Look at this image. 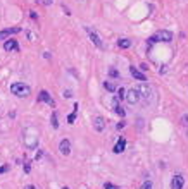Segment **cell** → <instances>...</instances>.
<instances>
[{
  "label": "cell",
  "instance_id": "obj_29",
  "mask_svg": "<svg viewBox=\"0 0 188 189\" xmlns=\"http://www.w3.org/2000/svg\"><path fill=\"white\" fill-rule=\"evenodd\" d=\"M62 9H64V12H66L67 16H71V12H69V9H67V7H64V5H62Z\"/></svg>",
  "mask_w": 188,
  "mask_h": 189
},
{
  "label": "cell",
  "instance_id": "obj_26",
  "mask_svg": "<svg viewBox=\"0 0 188 189\" xmlns=\"http://www.w3.org/2000/svg\"><path fill=\"white\" fill-rule=\"evenodd\" d=\"M7 170H9V163H7V165H2V167H0V174H5Z\"/></svg>",
  "mask_w": 188,
  "mask_h": 189
},
{
  "label": "cell",
  "instance_id": "obj_14",
  "mask_svg": "<svg viewBox=\"0 0 188 189\" xmlns=\"http://www.w3.org/2000/svg\"><path fill=\"white\" fill-rule=\"evenodd\" d=\"M124 148H126V139H124V137H119V141L116 143V146H114L112 151H114V153H123V151H124Z\"/></svg>",
  "mask_w": 188,
  "mask_h": 189
},
{
  "label": "cell",
  "instance_id": "obj_23",
  "mask_svg": "<svg viewBox=\"0 0 188 189\" xmlns=\"http://www.w3.org/2000/svg\"><path fill=\"white\" fill-rule=\"evenodd\" d=\"M104 187L105 189H119L118 186H114V184H111V182H105V184H104Z\"/></svg>",
  "mask_w": 188,
  "mask_h": 189
},
{
  "label": "cell",
  "instance_id": "obj_21",
  "mask_svg": "<svg viewBox=\"0 0 188 189\" xmlns=\"http://www.w3.org/2000/svg\"><path fill=\"white\" fill-rule=\"evenodd\" d=\"M109 76H111V78H119V72L114 67H111V69H109Z\"/></svg>",
  "mask_w": 188,
  "mask_h": 189
},
{
  "label": "cell",
  "instance_id": "obj_10",
  "mask_svg": "<svg viewBox=\"0 0 188 189\" xmlns=\"http://www.w3.org/2000/svg\"><path fill=\"white\" fill-rule=\"evenodd\" d=\"M137 89H138V93H142L140 97L147 98V100H148V98L152 97V88H150V86H148V84H140V86H138Z\"/></svg>",
  "mask_w": 188,
  "mask_h": 189
},
{
  "label": "cell",
  "instance_id": "obj_6",
  "mask_svg": "<svg viewBox=\"0 0 188 189\" xmlns=\"http://www.w3.org/2000/svg\"><path fill=\"white\" fill-rule=\"evenodd\" d=\"M38 100L43 101V103H47V105H50L52 108L55 107V101H54V98H52L47 91H40V95H38Z\"/></svg>",
  "mask_w": 188,
  "mask_h": 189
},
{
  "label": "cell",
  "instance_id": "obj_31",
  "mask_svg": "<svg viewBox=\"0 0 188 189\" xmlns=\"http://www.w3.org/2000/svg\"><path fill=\"white\" fill-rule=\"evenodd\" d=\"M52 2H54V0H47V4H52Z\"/></svg>",
  "mask_w": 188,
  "mask_h": 189
},
{
  "label": "cell",
  "instance_id": "obj_1",
  "mask_svg": "<svg viewBox=\"0 0 188 189\" xmlns=\"http://www.w3.org/2000/svg\"><path fill=\"white\" fill-rule=\"evenodd\" d=\"M11 93L12 95H16V97H28L31 93L30 86L28 84H22V83H14V84H11Z\"/></svg>",
  "mask_w": 188,
  "mask_h": 189
},
{
  "label": "cell",
  "instance_id": "obj_27",
  "mask_svg": "<svg viewBox=\"0 0 188 189\" xmlns=\"http://www.w3.org/2000/svg\"><path fill=\"white\" fill-rule=\"evenodd\" d=\"M124 127V122H119V124H116V129H123Z\"/></svg>",
  "mask_w": 188,
  "mask_h": 189
},
{
  "label": "cell",
  "instance_id": "obj_3",
  "mask_svg": "<svg viewBox=\"0 0 188 189\" xmlns=\"http://www.w3.org/2000/svg\"><path fill=\"white\" fill-rule=\"evenodd\" d=\"M85 31L88 33V36H90V40H92V43L95 45L97 48H100V50H102V48H104V43H102V40L99 38V34H97L95 31L92 29V28H88V26L85 28Z\"/></svg>",
  "mask_w": 188,
  "mask_h": 189
},
{
  "label": "cell",
  "instance_id": "obj_20",
  "mask_svg": "<svg viewBox=\"0 0 188 189\" xmlns=\"http://www.w3.org/2000/svg\"><path fill=\"white\" fill-rule=\"evenodd\" d=\"M124 93H126V91H124V88H119V89H118V95H116V100H118V101H119V100H123V98L126 97Z\"/></svg>",
  "mask_w": 188,
  "mask_h": 189
},
{
  "label": "cell",
  "instance_id": "obj_8",
  "mask_svg": "<svg viewBox=\"0 0 188 189\" xmlns=\"http://www.w3.org/2000/svg\"><path fill=\"white\" fill-rule=\"evenodd\" d=\"M21 31V28H7V29H2L0 31V41H4L5 38H9L11 34H16Z\"/></svg>",
  "mask_w": 188,
  "mask_h": 189
},
{
  "label": "cell",
  "instance_id": "obj_12",
  "mask_svg": "<svg viewBox=\"0 0 188 189\" xmlns=\"http://www.w3.org/2000/svg\"><path fill=\"white\" fill-rule=\"evenodd\" d=\"M129 72H131V76L135 79H138V81H147V76H145L143 72H140L137 67H129Z\"/></svg>",
  "mask_w": 188,
  "mask_h": 189
},
{
  "label": "cell",
  "instance_id": "obj_7",
  "mask_svg": "<svg viewBox=\"0 0 188 189\" xmlns=\"http://www.w3.org/2000/svg\"><path fill=\"white\" fill-rule=\"evenodd\" d=\"M185 186V177L183 175H174L171 181V189H183Z\"/></svg>",
  "mask_w": 188,
  "mask_h": 189
},
{
  "label": "cell",
  "instance_id": "obj_30",
  "mask_svg": "<svg viewBox=\"0 0 188 189\" xmlns=\"http://www.w3.org/2000/svg\"><path fill=\"white\" fill-rule=\"evenodd\" d=\"M26 189H38L36 186H26Z\"/></svg>",
  "mask_w": 188,
  "mask_h": 189
},
{
  "label": "cell",
  "instance_id": "obj_16",
  "mask_svg": "<svg viewBox=\"0 0 188 189\" xmlns=\"http://www.w3.org/2000/svg\"><path fill=\"white\" fill-rule=\"evenodd\" d=\"M76 112H78V103H74V107H73V114L67 115V122H69V124H74V120H76Z\"/></svg>",
  "mask_w": 188,
  "mask_h": 189
},
{
  "label": "cell",
  "instance_id": "obj_18",
  "mask_svg": "<svg viewBox=\"0 0 188 189\" xmlns=\"http://www.w3.org/2000/svg\"><path fill=\"white\" fill-rule=\"evenodd\" d=\"M50 122H52V127H54V129H57V127H59V120H57V112H55V110L52 112Z\"/></svg>",
  "mask_w": 188,
  "mask_h": 189
},
{
  "label": "cell",
  "instance_id": "obj_25",
  "mask_svg": "<svg viewBox=\"0 0 188 189\" xmlns=\"http://www.w3.org/2000/svg\"><path fill=\"white\" fill-rule=\"evenodd\" d=\"M30 170H31V163H30V162H26V163H24V172L28 174Z\"/></svg>",
  "mask_w": 188,
  "mask_h": 189
},
{
  "label": "cell",
  "instance_id": "obj_5",
  "mask_svg": "<svg viewBox=\"0 0 188 189\" xmlns=\"http://www.w3.org/2000/svg\"><path fill=\"white\" fill-rule=\"evenodd\" d=\"M126 100H128L129 105L137 103V101L140 100V93H138V89H129V91L126 93Z\"/></svg>",
  "mask_w": 188,
  "mask_h": 189
},
{
  "label": "cell",
  "instance_id": "obj_28",
  "mask_svg": "<svg viewBox=\"0 0 188 189\" xmlns=\"http://www.w3.org/2000/svg\"><path fill=\"white\" fill-rule=\"evenodd\" d=\"M30 16H31V17H33V19H38L36 12H33V11H30Z\"/></svg>",
  "mask_w": 188,
  "mask_h": 189
},
{
  "label": "cell",
  "instance_id": "obj_19",
  "mask_svg": "<svg viewBox=\"0 0 188 189\" xmlns=\"http://www.w3.org/2000/svg\"><path fill=\"white\" fill-rule=\"evenodd\" d=\"M104 88H105L107 91H118L116 84H114V83H111V81H105V83H104Z\"/></svg>",
  "mask_w": 188,
  "mask_h": 189
},
{
  "label": "cell",
  "instance_id": "obj_9",
  "mask_svg": "<svg viewBox=\"0 0 188 189\" xmlns=\"http://www.w3.org/2000/svg\"><path fill=\"white\" fill-rule=\"evenodd\" d=\"M4 50L5 52H19V45L16 40H7L4 43Z\"/></svg>",
  "mask_w": 188,
  "mask_h": 189
},
{
  "label": "cell",
  "instance_id": "obj_15",
  "mask_svg": "<svg viewBox=\"0 0 188 189\" xmlns=\"http://www.w3.org/2000/svg\"><path fill=\"white\" fill-rule=\"evenodd\" d=\"M114 112L119 115V117H124V115H126L124 108H123L121 105H118V100H116V98H114Z\"/></svg>",
  "mask_w": 188,
  "mask_h": 189
},
{
  "label": "cell",
  "instance_id": "obj_17",
  "mask_svg": "<svg viewBox=\"0 0 188 189\" xmlns=\"http://www.w3.org/2000/svg\"><path fill=\"white\" fill-rule=\"evenodd\" d=\"M118 45H119V48H129V47H131V40H128V38H123V40L118 41Z\"/></svg>",
  "mask_w": 188,
  "mask_h": 189
},
{
  "label": "cell",
  "instance_id": "obj_22",
  "mask_svg": "<svg viewBox=\"0 0 188 189\" xmlns=\"http://www.w3.org/2000/svg\"><path fill=\"white\" fill-rule=\"evenodd\" d=\"M181 124H183V126H188V115L186 114L181 115Z\"/></svg>",
  "mask_w": 188,
  "mask_h": 189
},
{
  "label": "cell",
  "instance_id": "obj_13",
  "mask_svg": "<svg viewBox=\"0 0 188 189\" xmlns=\"http://www.w3.org/2000/svg\"><path fill=\"white\" fill-rule=\"evenodd\" d=\"M93 127H95L97 133H102V131L105 129V120H104L102 117H95V120H93Z\"/></svg>",
  "mask_w": 188,
  "mask_h": 189
},
{
  "label": "cell",
  "instance_id": "obj_4",
  "mask_svg": "<svg viewBox=\"0 0 188 189\" xmlns=\"http://www.w3.org/2000/svg\"><path fill=\"white\" fill-rule=\"evenodd\" d=\"M24 143L30 150H35L38 146V136L36 134H28V136H24Z\"/></svg>",
  "mask_w": 188,
  "mask_h": 189
},
{
  "label": "cell",
  "instance_id": "obj_32",
  "mask_svg": "<svg viewBox=\"0 0 188 189\" xmlns=\"http://www.w3.org/2000/svg\"><path fill=\"white\" fill-rule=\"evenodd\" d=\"M64 189H69V187H64Z\"/></svg>",
  "mask_w": 188,
  "mask_h": 189
},
{
  "label": "cell",
  "instance_id": "obj_11",
  "mask_svg": "<svg viewBox=\"0 0 188 189\" xmlns=\"http://www.w3.org/2000/svg\"><path fill=\"white\" fill-rule=\"evenodd\" d=\"M59 151L62 153L64 156L69 155V153H71V143H69V139H62V141H60V145H59Z\"/></svg>",
  "mask_w": 188,
  "mask_h": 189
},
{
  "label": "cell",
  "instance_id": "obj_24",
  "mask_svg": "<svg viewBox=\"0 0 188 189\" xmlns=\"http://www.w3.org/2000/svg\"><path fill=\"white\" fill-rule=\"evenodd\" d=\"M140 189H152V182L150 181H147V182H143V186H142Z\"/></svg>",
  "mask_w": 188,
  "mask_h": 189
},
{
  "label": "cell",
  "instance_id": "obj_2",
  "mask_svg": "<svg viewBox=\"0 0 188 189\" xmlns=\"http://www.w3.org/2000/svg\"><path fill=\"white\" fill-rule=\"evenodd\" d=\"M154 41H164V43H169V41H173V33L167 29H161L155 33V36H152L150 40H148V43H154Z\"/></svg>",
  "mask_w": 188,
  "mask_h": 189
}]
</instances>
